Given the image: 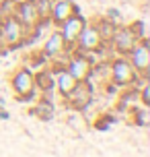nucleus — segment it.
Wrapping results in <instances>:
<instances>
[{
	"instance_id": "1",
	"label": "nucleus",
	"mask_w": 150,
	"mask_h": 157,
	"mask_svg": "<svg viewBox=\"0 0 150 157\" xmlns=\"http://www.w3.org/2000/svg\"><path fill=\"white\" fill-rule=\"evenodd\" d=\"M113 39H115V48L119 52H132L136 48V33L132 29H121V31L113 33Z\"/></svg>"
},
{
	"instance_id": "2",
	"label": "nucleus",
	"mask_w": 150,
	"mask_h": 157,
	"mask_svg": "<svg viewBox=\"0 0 150 157\" xmlns=\"http://www.w3.org/2000/svg\"><path fill=\"white\" fill-rule=\"evenodd\" d=\"M37 19H39V13H37L35 0H25L23 4L19 6V21L23 25H35Z\"/></svg>"
},
{
	"instance_id": "3",
	"label": "nucleus",
	"mask_w": 150,
	"mask_h": 157,
	"mask_svg": "<svg viewBox=\"0 0 150 157\" xmlns=\"http://www.w3.org/2000/svg\"><path fill=\"white\" fill-rule=\"evenodd\" d=\"M82 27H84V23H82V19H78V17H68L66 21H64V41H76V37H78V33L82 31Z\"/></svg>"
},
{
	"instance_id": "4",
	"label": "nucleus",
	"mask_w": 150,
	"mask_h": 157,
	"mask_svg": "<svg viewBox=\"0 0 150 157\" xmlns=\"http://www.w3.org/2000/svg\"><path fill=\"white\" fill-rule=\"evenodd\" d=\"M2 39H6L10 44H16L21 39V23L16 19H6L4 25H2Z\"/></svg>"
},
{
	"instance_id": "5",
	"label": "nucleus",
	"mask_w": 150,
	"mask_h": 157,
	"mask_svg": "<svg viewBox=\"0 0 150 157\" xmlns=\"http://www.w3.org/2000/svg\"><path fill=\"white\" fill-rule=\"evenodd\" d=\"M70 99L74 103V108H84L91 99V87L88 85H74L70 91Z\"/></svg>"
},
{
	"instance_id": "6",
	"label": "nucleus",
	"mask_w": 150,
	"mask_h": 157,
	"mask_svg": "<svg viewBox=\"0 0 150 157\" xmlns=\"http://www.w3.org/2000/svg\"><path fill=\"white\" fill-rule=\"evenodd\" d=\"M12 85H15V89H16V93H19V95H29V93H31V89H33V77H31V72L21 71L15 77Z\"/></svg>"
},
{
	"instance_id": "7",
	"label": "nucleus",
	"mask_w": 150,
	"mask_h": 157,
	"mask_svg": "<svg viewBox=\"0 0 150 157\" xmlns=\"http://www.w3.org/2000/svg\"><path fill=\"white\" fill-rule=\"evenodd\" d=\"M113 77L117 83H130L132 78H134V72H132V66L123 60H119V62L113 64Z\"/></svg>"
},
{
	"instance_id": "8",
	"label": "nucleus",
	"mask_w": 150,
	"mask_h": 157,
	"mask_svg": "<svg viewBox=\"0 0 150 157\" xmlns=\"http://www.w3.org/2000/svg\"><path fill=\"white\" fill-rule=\"evenodd\" d=\"M72 10H74V6H72L70 0H60V2H55L54 6H52L54 19H55V21H60V23H64V21L72 15Z\"/></svg>"
},
{
	"instance_id": "9",
	"label": "nucleus",
	"mask_w": 150,
	"mask_h": 157,
	"mask_svg": "<svg viewBox=\"0 0 150 157\" xmlns=\"http://www.w3.org/2000/svg\"><path fill=\"white\" fill-rule=\"evenodd\" d=\"M78 35H80V46L84 48V50H93V48H97L99 41H101L97 29H84V27H82V31H80Z\"/></svg>"
},
{
	"instance_id": "10",
	"label": "nucleus",
	"mask_w": 150,
	"mask_h": 157,
	"mask_svg": "<svg viewBox=\"0 0 150 157\" xmlns=\"http://www.w3.org/2000/svg\"><path fill=\"white\" fill-rule=\"evenodd\" d=\"M150 62V54H148V46L144 44L140 48H134V66L138 71H146Z\"/></svg>"
},
{
	"instance_id": "11",
	"label": "nucleus",
	"mask_w": 150,
	"mask_h": 157,
	"mask_svg": "<svg viewBox=\"0 0 150 157\" xmlns=\"http://www.w3.org/2000/svg\"><path fill=\"white\" fill-rule=\"evenodd\" d=\"M87 71H88V60H84V58H76L70 64V75L74 78H82L87 75Z\"/></svg>"
},
{
	"instance_id": "12",
	"label": "nucleus",
	"mask_w": 150,
	"mask_h": 157,
	"mask_svg": "<svg viewBox=\"0 0 150 157\" xmlns=\"http://www.w3.org/2000/svg\"><path fill=\"white\" fill-rule=\"evenodd\" d=\"M76 85V78L72 77L70 72H64L62 77H60V89H62V93H70L72 89Z\"/></svg>"
},
{
	"instance_id": "13",
	"label": "nucleus",
	"mask_w": 150,
	"mask_h": 157,
	"mask_svg": "<svg viewBox=\"0 0 150 157\" xmlns=\"http://www.w3.org/2000/svg\"><path fill=\"white\" fill-rule=\"evenodd\" d=\"M62 41L64 39L60 37V35H54V37H49V41H48V46H45V52L48 54H58L60 50H62Z\"/></svg>"
},
{
	"instance_id": "14",
	"label": "nucleus",
	"mask_w": 150,
	"mask_h": 157,
	"mask_svg": "<svg viewBox=\"0 0 150 157\" xmlns=\"http://www.w3.org/2000/svg\"><path fill=\"white\" fill-rule=\"evenodd\" d=\"M35 4H37L39 17H48L49 13H52V2H49V0H35Z\"/></svg>"
},
{
	"instance_id": "15",
	"label": "nucleus",
	"mask_w": 150,
	"mask_h": 157,
	"mask_svg": "<svg viewBox=\"0 0 150 157\" xmlns=\"http://www.w3.org/2000/svg\"><path fill=\"white\" fill-rule=\"evenodd\" d=\"M37 83L41 85V89H52V87H54L52 77H49V75H45V72H41L39 77H37Z\"/></svg>"
}]
</instances>
